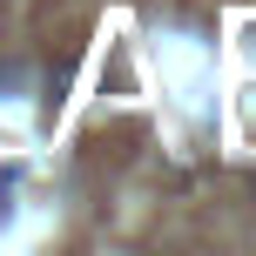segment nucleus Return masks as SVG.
I'll return each instance as SVG.
<instances>
[{"mask_svg":"<svg viewBox=\"0 0 256 256\" xmlns=\"http://www.w3.org/2000/svg\"><path fill=\"white\" fill-rule=\"evenodd\" d=\"M0 209H7V182H0Z\"/></svg>","mask_w":256,"mask_h":256,"instance_id":"f257e3e1","label":"nucleus"}]
</instances>
